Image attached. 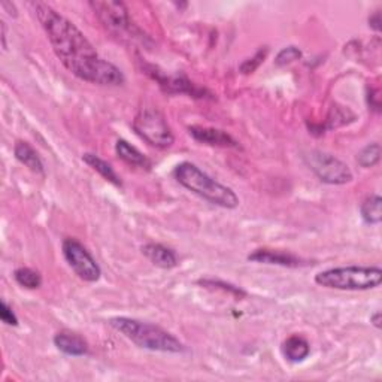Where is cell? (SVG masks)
<instances>
[{
  "label": "cell",
  "mask_w": 382,
  "mask_h": 382,
  "mask_svg": "<svg viewBox=\"0 0 382 382\" xmlns=\"http://www.w3.org/2000/svg\"><path fill=\"white\" fill-rule=\"evenodd\" d=\"M30 6L47 33L57 58L76 78L97 85L124 84L121 69L102 58L93 43L70 20L43 2H33Z\"/></svg>",
  "instance_id": "obj_1"
},
{
  "label": "cell",
  "mask_w": 382,
  "mask_h": 382,
  "mask_svg": "<svg viewBox=\"0 0 382 382\" xmlns=\"http://www.w3.org/2000/svg\"><path fill=\"white\" fill-rule=\"evenodd\" d=\"M110 326L142 349L169 354H179L186 351L184 344L176 336L156 324L147 323V321L115 317L110 319Z\"/></svg>",
  "instance_id": "obj_2"
},
{
  "label": "cell",
  "mask_w": 382,
  "mask_h": 382,
  "mask_svg": "<svg viewBox=\"0 0 382 382\" xmlns=\"http://www.w3.org/2000/svg\"><path fill=\"white\" fill-rule=\"evenodd\" d=\"M172 174L182 187L212 205L226 209H235L239 206V197L230 187L216 181L194 163L182 161L175 167Z\"/></svg>",
  "instance_id": "obj_3"
},
{
  "label": "cell",
  "mask_w": 382,
  "mask_h": 382,
  "mask_svg": "<svg viewBox=\"0 0 382 382\" xmlns=\"http://www.w3.org/2000/svg\"><path fill=\"white\" fill-rule=\"evenodd\" d=\"M381 282L382 269L379 266H342L315 275L317 285L342 292H366L379 287Z\"/></svg>",
  "instance_id": "obj_4"
},
{
  "label": "cell",
  "mask_w": 382,
  "mask_h": 382,
  "mask_svg": "<svg viewBox=\"0 0 382 382\" xmlns=\"http://www.w3.org/2000/svg\"><path fill=\"white\" fill-rule=\"evenodd\" d=\"M133 130L151 147L171 148L175 142L172 129L157 108H142L133 120Z\"/></svg>",
  "instance_id": "obj_5"
},
{
  "label": "cell",
  "mask_w": 382,
  "mask_h": 382,
  "mask_svg": "<svg viewBox=\"0 0 382 382\" xmlns=\"http://www.w3.org/2000/svg\"><path fill=\"white\" fill-rule=\"evenodd\" d=\"M304 161L309 166V169L317 175V178L330 186H345L354 179L353 172L342 160L336 159L329 152L312 149L307 156Z\"/></svg>",
  "instance_id": "obj_6"
},
{
  "label": "cell",
  "mask_w": 382,
  "mask_h": 382,
  "mask_svg": "<svg viewBox=\"0 0 382 382\" xmlns=\"http://www.w3.org/2000/svg\"><path fill=\"white\" fill-rule=\"evenodd\" d=\"M62 250L65 260L76 277L85 282H97L100 280L102 269L99 263L80 240L73 238L65 239Z\"/></svg>",
  "instance_id": "obj_7"
},
{
  "label": "cell",
  "mask_w": 382,
  "mask_h": 382,
  "mask_svg": "<svg viewBox=\"0 0 382 382\" xmlns=\"http://www.w3.org/2000/svg\"><path fill=\"white\" fill-rule=\"evenodd\" d=\"M100 23L115 35L129 33L134 36L129 9L123 2H90ZM136 38V36H134Z\"/></svg>",
  "instance_id": "obj_8"
},
{
  "label": "cell",
  "mask_w": 382,
  "mask_h": 382,
  "mask_svg": "<svg viewBox=\"0 0 382 382\" xmlns=\"http://www.w3.org/2000/svg\"><path fill=\"white\" fill-rule=\"evenodd\" d=\"M248 260L254 263L282 266V267H290V269L304 267V266L309 265V262H307V260L293 254V253L281 251V250H267V248L255 250L254 253H251L248 255Z\"/></svg>",
  "instance_id": "obj_9"
},
{
  "label": "cell",
  "mask_w": 382,
  "mask_h": 382,
  "mask_svg": "<svg viewBox=\"0 0 382 382\" xmlns=\"http://www.w3.org/2000/svg\"><path fill=\"white\" fill-rule=\"evenodd\" d=\"M189 133L194 141L209 145V147H220V148H239L238 141L233 136L228 134L224 130L212 129V127H201L191 126L189 127Z\"/></svg>",
  "instance_id": "obj_10"
},
{
  "label": "cell",
  "mask_w": 382,
  "mask_h": 382,
  "mask_svg": "<svg viewBox=\"0 0 382 382\" xmlns=\"http://www.w3.org/2000/svg\"><path fill=\"white\" fill-rule=\"evenodd\" d=\"M142 254L160 269H174L178 266L176 253L161 243H147L142 247Z\"/></svg>",
  "instance_id": "obj_11"
},
{
  "label": "cell",
  "mask_w": 382,
  "mask_h": 382,
  "mask_svg": "<svg viewBox=\"0 0 382 382\" xmlns=\"http://www.w3.org/2000/svg\"><path fill=\"white\" fill-rule=\"evenodd\" d=\"M54 345L66 356L83 357L88 353V344L80 334L75 333H57L54 336Z\"/></svg>",
  "instance_id": "obj_12"
},
{
  "label": "cell",
  "mask_w": 382,
  "mask_h": 382,
  "mask_svg": "<svg viewBox=\"0 0 382 382\" xmlns=\"http://www.w3.org/2000/svg\"><path fill=\"white\" fill-rule=\"evenodd\" d=\"M282 356L290 363H300L311 354L309 342L300 334H292L282 342Z\"/></svg>",
  "instance_id": "obj_13"
},
{
  "label": "cell",
  "mask_w": 382,
  "mask_h": 382,
  "mask_svg": "<svg viewBox=\"0 0 382 382\" xmlns=\"http://www.w3.org/2000/svg\"><path fill=\"white\" fill-rule=\"evenodd\" d=\"M14 156L17 159L21 164H24L28 171H32L33 174L38 175H43L45 174V167H43V161L39 157V154L36 152V149L27 144V142H17L14 147Z\"/></svg>",
  "instance_id": "obj_14"
},
{
  "label": "cell",
  "mask_w": 382,
  "mask_h": 382,
  "mask_svg": "<svg viewBox=\"0 0 382 382\" xmlns=\"http://www.w3.org/2000/svg\"><path fill=\"white\" fill-rule=\"evenodd\" d=\"M115 152H117V156L121 160H123L127 164H130V166L139 167V169H147V171L151 169V166H152L151 160L145 154H142V152L137 149L136 147H133L132 144H129L124 139H118L117 141Z\"/></svg>",
  "instance_id": "obj_15"
},
{
  "label": "cell",
  "mask_w": 382,
  "mask_h": 382,
  "mask_svg": "<svg viewBox=\"0 0 382 382\" xmlns=\"http://www.w3.org/2000/svg\"><path fill=\"white\" fill-rule=\"evenodd\" d=\"M83 161L85 164H88L91 169L95 172H97L103 179H106L111 184H114L115 187H121L123 186V182H121V178L118 176V174L115 172L114 167L103 159H100L96 154H91V152H85L83 154Z\"/></svg>",
  "instance_id": "obj_16"
},
{
  "label": "cell",
  "mask_w": 382,
  "mask_h": 382,
  "mask_svg": "<svg viewBox=\"0 0 382 382\" xmlns=\"http://www.w3.org/2000/svg\"><path fill=\"white\" fill-rule=\"evenodd\" d=\"M360 213L364 223L368 224H379L382 221V198L378 194H372L366 197L361 206Z\"/></svg>",
  "instance_id": "obj_17"
},
{
  "label": "cell",
  "mask_w": 382,
  "mask_h": 382,
  "mask_svg": "<svg viewBox=\"0 0 382 382\" xmlns=\"http://www.w3.org/2000/svg\"><path fill=\"white\" fill-rule=\"evenodd\" d=\"M14 278L18 285L27 288V290H36L42 285V277L41 273L30 269V267H18L14 272Z\"/></svg>",
  "instance_id": "obj_18"
},
{
  "label": "cell",
  "mask_w": 382,
  "mask_h": 382,
  "mask_svg": "<svg viewBox=\"0 0 382 382\" xmlns=\"http://www.w3.org/2000/svg\"><path fill=\"white\" fill-rule=\"evenodd\" d=\"M382 149L378 142L366 145L359 154H357V163L364 167V169H369V167H373L379 163L381 160Z\"/></svg>",
  "instance_id": "obj_19"
},
{
  "label": "cell",
  "mask_w": 382,
  "mask_h": 382,
  "mask_svg": "<svg viewBox=\"0 0 382 382\" xmlns=\"http://www.w3.org/2000/svg\"><path fill=\"white\" fill-rule=\"evenodd\" d=\"M267 53H269L267 47L260 48L251 58L243 60V63L239 66V70L243 75H251V73H254L260 66H262V63L265 62V58L267 57Z\"/></svg>",
  "instance_id": "obj_20"
},
{
  "label": "cell",
  "mask_w": 382,
  "mask_h": 382,
  "mask_svg": "<svg viewBox=\"0 0 382 382\" xmlns=\"http://www.w3.org/2000/svg\"><path fill=\"white\" fill-rule=\"evenodd\" d=\"M300 58H302V51L297 47H295V45H290V47L282 48L277 54V57H275V65H277L278 68H282V66L297 62V60Z\"/></svg>",
  "instance_id": "obj_21"
},
{
  "label": "cell",
  "mask_w": 382,
  "mask_h": 382,
  "mask_svg": "<svg viewBox=\"0 0 382 382\" xmlns=\"http://www.w3.org/2000/svg\"><path fill=\"white\" fill-rule=\"evenodd\" d=\"M198 284L201 285H205V287H216V288H221L224 290V292H228V293H232L235 295L236 297H245L247 293L243 292L242 288L239 287H235L232 284H227V282H223V281H216V280H202V281H198Z\"/></svg>",
  "instance_id": "obj_22"
},
{
  "label": "cell",
  "mask_w": 382,
  "mask_h": 382,
  "mask_svg": "<svg viewBox=\"0 0 382 382\" xmlns=\"http://www.w3.org/2000/svg\"><path fill=\"white\" fill-rule=\"evenodd\" d=\"M0 319H2L4 324H6V326H12V327L18 326L17 315H15L14 309L9 307V304L5 300L0 302Z\"/></svg>",
  "instance_id": "obj_23"
},
{
  "label": "cell",
  "mask_w": 382,
  "mask_h": 382,
  "mask_svg": "<svg viewBox=\"0 0 382 382\" xmlns=\"http://www.w3.org/2000/svg\"><path fill=\"white\" fill-rule=\"evenodd\" d=\"M382 21H381V12L379 11H375L371 17H369V27L373 28L375 32H381L382 28Z\"/></svg>",
  "instance_id": "obj_24"
},
{
  "label": "cell",
  "mask_w": 382,
  "mask_h": 382,
  "mask_svg": "<svg viewBox=\"0 0 382 382\" xmlns=\"http://www.w3.org/2000/svg\"><path fill=\"white\" fill-rule=\"evenodd\" d=\"M373 99V102L372 103H369V106H371V108L375 111V112H379L381 111V103H379V96H378V91L376 90H371L369 91V96H368V99Z\"/></svg>",
  "instance_id": "obj_25"
},
{
  "label": "cell",
  "mask_w": 382,
  "mask_h": 382,
  "mask_svg": "<svg viewBox=\"0 0 382 382\" xmlns=\"http://www.w3.org/2000/svg\"><path fill=\"white\" fill-rule=\"evenodd\" d=\"M371 323H372L376 329H381V323H382V314H381V311H376L375 314L371 315Z\"/></svg>",
  "instance_id": "obj_26"
},
{
  "label": "cell",
  "mask_w": 382,
  "mask_h": 382,
  "mask_svg": "<svg viewBox=\"0 0 382 382\" xmlns=\"http://www.w3.org/2000/svg\"><path fill=\"white\" fill-rule=\"evenodd\" d=\"M0 28H2V35H0V38H2V48L4 51L8 50V43H6V24L2 21L0 23Z\"/></svg>",
  "instance_id": "obj_27"
}]
</instances>
